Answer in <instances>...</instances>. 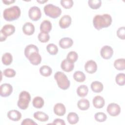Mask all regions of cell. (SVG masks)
<instances>
[{"label":"cell","instance_id":"1","mask_svg":"<svg viewBox=\"0 0 125 125\" xmlns=\"http://www.w3.org/2000/svg\"><path fill=\"white\" fill-rule=\"evenodd\" d=\"M24 55L33 65H38L42 61V57L39 53L38 47L34 44H29L24 49Z\"/></svg>","mask_w":125,"mask_h":125},{"label":"cell","instance_id":"2","mask_svg":"<svg viewBox=\"0 0 125 125\" xmlns=\"http://www.w3.org/2000/svg\"><path fill=\"white\" fill-rule=\"evenodd\" d=\"M112 22V18L108 14L96 15L93 18V24L95 29L100 30L109 26Z\"/></svg>","mask_w":125,"mask_h":125},{"label":"cell","instance_id":"3","mask_svg":"<svg viewBox=\"0 0 125 125\" xmlns=\"http://www.w3.org/2000/svg\"><path fill=\"white\" fill-rule=\"evenodd\" d=\"M21 9L17 5L5 9L3 12V17L6 21H13L17 20L21 15Z\"/></svg>","mask_w":125,"mask_h":125},{"label":"cell","instance_id":"4","mask_svg":"<svg viewBox=\"0 0 125 125\" xmlns=\"http://www.w3.org/2000/svg\"><path fill=\"white\" fill-rule=\"evenodd\" d=\"M54 78L56 80L58 86L62 90L68 89L70 84L69 80L65 74L61 71L57 72L54 75Z\"/></svg>","mask_w":125,"mask_h":125},{"label":"cell","instance_id":"5","mask_svg":"<svg viewBox=\"0 0 125 125\" xmlns=\"http://www.w3.org/2000/svg\"><path fill=\"white\" fill-rule=\"evenodd\" d=\"M43 10L46 16L53 19L59 17L62 14V10L59 7L50 3L45 5Z\"/></svg>","mask_w":125,"mask_h":125},{"label":"cell","instance_id":"6","mask_svg":"<svg viewBox=\"0 0 125 125\" xmlns=\"http://www.w3.org/2000/svg\"><path fill=\"white\" fill-rule=\"evenodd\" d=\"M31 100V96L26 91H22L19 94L17 104L18 107L22 110H25L28 107Z\"/></svg>","mask_w":125,"mask_h":125},{"label":"cell","instance_id":"7","mask_svg":"<svg viewBox=\"0 0 125 125\" xmlns=\"http://www.w3.org/2000/svg\"><path fill=\"white\" fill-rule=\"evenodd\" d=\"M15 31V27L12 24H6L4 25L0 30V41H4L8 36L12 35Z\"/></svg>","mask_w":125,"mask_h":125},{"label":"cell","instance_id":"8","mask_svg":"<svg viewBox=\"0 0 125 125\" xmlns=\"http://www.w3.org/2000/svg\"><path fill=\"white\" fill-rule=\"evenodd\" d=\"M28 16L30 19L32 21H38L41 18L42 16L41 9L36 6L31 7L28 11Z\"/></svg>","mask_w":125,"mask_h":125},{"label":"cell","instance_id":"9","mask_svg":"<svg viewBox=\"0 0 125 125\" xmlns=\"http://www.w3.org/2000/svg\"><path fill=\"white\" fill-rule=\"evenodd\" d=\"M107 112L111 116H117L121 112V107L116 103H110L107 105Z\"/></svg>","mask_w":125,"mask_h":125},{"label":"cell","instance_id":"10","mask_svg":"<svg viewBox=\"0 0 125 125\" xmlns=\"http://www.w3.org/2000/svg\"><path fill=\"white\" fill-rule=\"evenodd\" d=\"M100 54L103 59L108 60L112 57L113 54V49L109 45H104L101 49Z\"/></svg>","mask_w":125,"mask_h":125},{"label":"cell","instance_id":"11","mask_svg":"<svg viewBox=\"0 0 125 125\" xmlns=\"http://www.w3.org/2000/svg\"><path fill=\"white\" fill-rule=\"evenodd\" d=\"M0 96L3 97H6L11 95L13 91V87L9 83H4L0 85Z\"/></svg>","mask_w":125,"mask_h":125},{"label":"cell","instance_id":"12","mask_svg":"<svg viewBox=\"0 0 125 125\" xmlns=\"http://www.w3.org/2000/svg\"><path fill=\"white\" fill-rule=\"evenodd\" d=\"M84 69L88 73H94L97 71V63L93 60H89L85 63Z\"/></svg>","mask_w":125,"mask_h":125},{"label":"cell","instance_id":"13","mask_svg":"<svg viewBox=\"0 0 125 125\" xmlns=\"http://www.w3.org/2000/svg\"><path fill=\"white\" fill-rule=\"evenodd\" d=\"M71 21L72 20L71 17L68 15H65L60 20L59 25L61 28L65 29L70 25Z\"/></svg>","mask_w":125,"mask_h":125},{"label":"cell","instance_id":"14","mask_svg":"<svg viewBox=\"0 0 125 125\" xmlns=\"http://www.w3.org/2000/svg\"><path fill=\"white\" fill-rule=\"evenodd\" d=\"M54 113L59 116H63L66 112V108L63 104L62 103L56 104L53 108Z\"/></svg>","mask_w":125,"mask_h":125},{"label":"cell","instance_id":"15","mask_svg":"<svg viewBox=\"0 0 125 125\" xmlns=\"http://www.w3.org/2000/svg\"><path fill=\"white\" fill-rule=\"evenodd\" d=\"M22 31L26 35H32L35 31L34 25L30 22H27L22 26Z\"/></svg>","mask_w":125,"mask_h":125},{"label":"cell","instance_id":"16","mask_svg":"<svg viewBox=\"0 0 125 125\" xmlns=\"http://www.w3.org/2000/svg\"><path fill=\"white\" fill-rule=\"evenodd\" d=\"M73 44V41L72 39L68 37L63 38L59 41V45L63 49L68 48L72 46Z\"/></svg>","mask_w":125,"mask_h":125},{"label":"cell","instance_id":"17","mask_svg":"<svg viewBox=\"0 0 125 125\" xmlns=\"http://www.w3.org/2000/svg\"><path fill=\"white\" fill-rule=\"evenodd\" d=\"M92 103L94 106L96 108H101L104 106L105 104L104 99L99 95L96 96L93 98Z\"/></svg>","mask_w":125,"mask_h":125},{"label":"cell","instance_id":"18","mask_svg":"<svg viewBox=\"0 0 125 125\" xmlns=\"http://www.w3.org/2000/svg\"><path fill=\"white\" fill-rule=\"evenodd\" d=\"M8 118L13 121H18L21 118V114L20 112L16 110H11L7 113Z\"/></svg>","mask_w":125,"mask_h":125},{"label":"cell","instance_id":"19","mask_svg":"<svg viewBox=\"0 0 125 125\" xmlns=\"http://www.w3.org/2000/svg\"><path fill=\"white\" fill-rule=\"evenodd\" d=\"M61 67L64 71L69 72L73 70L74 67V63H72L66 59H64L62 62Z\"/></svg>","mask_w":125,"mask_h":125},{"label":"cell","instance_id":"20","mask_svg":"<svg viewBox=\"0 0 125 125\" xmlns=\"http://www.w3.org/2000/svg\"><path fill=\"white\" fill-rule=\"evenodd\" d=\"M52 29V24L48 20H44L41 24L40 30L41 32L49 33Z\"/></svg>","mask_w":125,"mask_h":125},{"label":"cell","instance_id":"21","mask_svg":"<svg viewBox=\"0 0 125 125\" xmlns=\"http://www.w3.org/2000/svg\"><path fill=\"white\" fill-rule=\"evenodd\" d=\"M35 119L40 122H46L49 119V116L44 112L42 111H37L33 114Z\"/></svg>","mask_w":125,"mask_h":125},{"label":"cell","instance_id":"22","mask_svg":"<svg viewBox=\"0 0 125 125\" xmlns=\"http://www.w3.org/2000/svg\"><path fill=\"white\" fill-rule=\"evenodd\" d=\"M91 88L94 92L100 93L103 91L104 86L101 82L94 81L91 84Z\"/></svg>","mask_w":125,"mask_h":125},{"label":"cell","instance_id":"23","mask_svg":"<svg viewBox=\"0 0 125 125\" xmlns=\"http://www.w3.org/2000/svg\"><path fill=\"white\" fill-rule=\"evenodd\" d=\"M78 107L81 110H86L90 106L89 101L86 99H81L77 103Z\"/></svg>","mask_w":125,"mask_h":125},{"label":"cell","instance_id":"24","mask_svg":"<svg viewBox=\"0 0 125 125\" xmlns=\"http://www.w3.org/2000/svg\"><path fill=\"white\" fill-rule=\"evenodd\" d=\"M67 120L68 123L71 125L77 124L79 120V116L75 112H69L67 116Z\"/></svg>","mask_w":125,"mask_h":125},{"label":"cell","instance_id":"25","mask_svg":"<svg viewBox=\"0 0 125 125\" xmlns=\"http://www.w3.org/2000/svg\"><path fill=\"white\" fill-rule=\"evenodd\" d=\"M88 92V87L84 84L80 85L77 89V93L80 97H84L87 95Z\"/></svg>","mask_w":125,"mask_h":125},{"label":"cell","instance_id":"26","mask_svg":"<svg viewBox=\"0 0 125 125\" xmlns=\"http://www.w3.org/2000/svg\"><path fill=\"white\" fill-rule=\"evenodd\" d=\"M40 73L43 76L48 77L52 74V70L50 66L44 65L40 67Z\"/></svg>","mask_w":125,"mask_h":125},{"label":"cell","instance_id":"27","mask_svg":"<svg viewBox=\"0 0 125 125\" xmlns=\"http://www.w3.org/2000/svg\"><path fill=\"white\" fill-rule=\"evenodd\" d=\"M115 68L118 70H123L125 69V60L124 58L116 60L114 62Z\"/></svg>","mask_w":125,"mask_h":125},{"label":"cell","instance_id":"28","mask_svg":"<svg viewBox=\"0 0 125 125\" xmlns=\"http://www.w3.org/2000/svg\"><path fill=\"white\" fill-rule=\"evenodd\" d=\"M32 104L34 107L41 108L44 105V100L41 97L37 96L33 99Z\"/></svg>","mask_w":125,"mask_h":125},{"label":"cell","instance_id":"29","mask_svg":"<svg viewBox=\"0 0 125 125\" xmlns=\"http://www.w3.org/2000/svg\"><path fill=\"white\" fill-rule=\"evenodd\" d=\"M1 61L4 65H10L13 61V57L11 53L6 52L4 53L1 58Z\"/></svg>","mask_w":125,"mask_h":125},{"label":"cell","instance_id":"30","mask_svg":"<svg viewBox=\"0 0 125 125\" xmlns=\"http://www.w3.org/2000/svg\"><path fill=\"white\" fill-rule=\"evenodd\" d=\"M73 78L74 79L80 83L83 82L85 80V75L83 72L81 71H76L73 74Z\"/></svg>","mask_w":125,"mask_h":125},{"label":"cell","instance_id":"31","mask_svg":"<svg viewBox=\"0 0 125 125\" xmlns=\"http://www.w3.org/2000/svg\"><path fill=\"white\" fill-rule=\"evenodd\" d=\"M47 52L52 55H55L58 52V48L56 45L53 43H49L46 46Z\"/></svg>","mask_w":125,"mask_h":125},{"label":"cell","instance_id":"32","mask_svg":"<svg viewBox=\"0 0 125 125\" xmlns=\"http://www.w3.org/2000/svg\"><path fill=\"white\" fill-rule=\"evenodd\" d=\"M89 6L92 9H97L100 7L102 4L101 0H89L88 1Z\"/></svg>","mask_w":125,"mask_h":125},{"label":"cell","instance_id":"33","mask_svg":"<svg viewBox=\"0 0 125 125\" xmlns=\"http://www.w3.org/2000/svg\"><path fill=\"white\" fill-rule=\"evenodd\" d=\"M78 58V55L77 52L75 51H70L67 55L66 60L72 63H74L77 61Z\"/></svg>","mask_w":125,"mask_h":125},{"label":"cell","instance_id":"34","mask_svg":"<svg viewBox=\"0 0 125 125\" xmlns=\"http://www.w3.org/2000/svg\"><path fill=\"white\" fill-rule=\"evenodd\" d=\"M116 83L119 85L122 86L125 84V75L123 73H119L117 74L115 78Z\"/></svg>","mask_w":125,"mask_h":125},{"label":"cell","instance_id":"35","mask_svg":"<svg viewBox=\"0 0 125 125\" xmlns=\"http://www.w3.org/2000/svg\"><path fill=\"white\" fill-rule=\"evenodd\" d=\"M38 40L42 42H47L50 39L49 35L48 33L41 32L38 36Z\"/></svg>","mask_w":125,"mask_h":125},{"label":"cell","instance_id":"36","mask_svg":"<svg viewBox=\"0 0 125 125\" xmlns=\"http://www.w3.org/2000/svg\"><path fill=\"white\" fill-rule=\"evenodd\" d=\"M96 121L99 122H104L107 119L106 115L104 112H97L94 115Z\"/></svg>","mask_w":125,"mask_h":125},{"label":"cell","instance_id":"37","mask_svg":"<svg viewBox=\"0 0 125 125\" xmlns=\"http://www.w3.org/2000/svg\"><path fill=\"white\" fill-rule=\"evenodd\" d=\"M3 75L8 78L14 77L16 74V71L14 69L12 68H6L3 72Z\"/></svg>","mask_w":125,"mask_h":125},{"label":"cell","instance_id":"38","mask_svg":"<svg viewBox=\"0 0 125 125\" xmlns=\"http://www.w3.org/2000/svg\"><path fill=\"white\" fill-rule=\"evenodd\" d=\"M61 4L65 9H70L73 5V1L72 0H61Z\"/></svg>","mask_w":125,"mask_h":125},{"label":"cell","instance_id":"39","mask_svg":"<svg viewBox=\"0 0 125 125\" xmlns=\"http://www.w3.org/2000/svg\"><path fill=\"white\" fill-rule=\"evenodd\" d=\"M117 35L121 39L124 40L125 39V27H121L117 31Z\"/></svg>","mask_w":125,"mask_h":125},{"label":"cell","instance_id":"40","mask_svg":"<svg viewBox=\"0 0 125 125\" xmlns=\"http://www.w3.org/2000/svg\"><path fill=\"white\" fill-rule=\"evenodd\" d=\"M21 124L22 125H37V124L36 123H35L32 119H29V118H26L24 120H23Z\"/></svg>","mask_w":125,"mask_h":125},{"label":"cell","instance_id":"41","mask_svg":"<svg viewBox=\"0 0 125 125\" xmlns=\"http://www.w3.org/2000/svg\"><path fill=\"white\" fill-rule=\"evenodd\" d=\"M52 124L55 125H65V123L63 120L61 119H56L53 121V122Z\"/></svg>","mask_w":125,"mask_h":125},{"label":"cell","instance_id":"42","mask_svg":"<svg viewBox=\"0 0 125 125\" xmlns=\"http://www.w3.org/2000/svg\"><path fill=\"white\" fill-rule=\"evenodd\" d=\"M2 1L6 5H9L11 3H14L15 0H2Z\"/></svg>","mask_w":125,"mask_h":125},{"label":"cell","instance_id":"43","mask_svg":"<svg viewBox=\"0 0 125 125\" xmlns=\"http://www.w3.org/2000/svg\"><path fill=\"white\" fill-rule=\"evenodd\" d=\"M47 1V0H44V1H41V0H37V2H39V3H44L45 2Z\"/></svg>","mask_w":125,"mask_h":125}]
</instances>
